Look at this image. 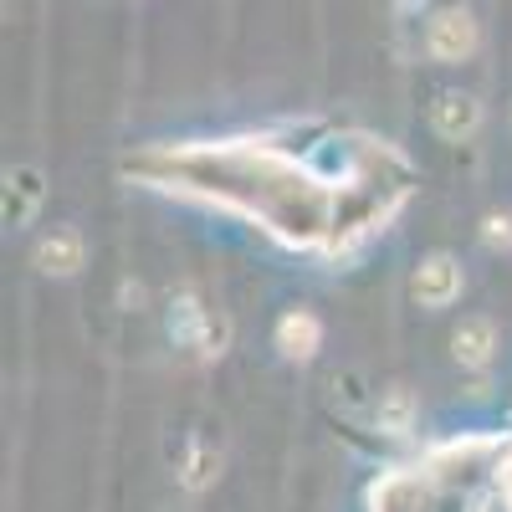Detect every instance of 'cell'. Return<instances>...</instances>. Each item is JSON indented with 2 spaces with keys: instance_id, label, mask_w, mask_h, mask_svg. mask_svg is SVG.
Segmentation results:
<instances>
[{
  "instance_id": "obj_10",
  "label": "cell",
  "mask_w": 512,
  "mask_h": 512,
  "mask_svg": "<svg viewBox=\"0 0 512 512\" xmlns=\"http://www.w3.org/2000/svg\"><path fill=\"white\" fill-rule=\"evenodd\" d=\"M216 472H221V456L210 451V446H190V456H185V472H180V482H185L190 492H200V487H210V482H216Z\"/></svg>"
},
{
  "instance_id": "obj_2",
  "label": "cell",
  "mask_w": 512,
  "mask_h": 512,
  "mask_svg": "<svg viewBox=\"0 0 512 512\" xmlns=\"http://www.w3.org/2000/svg\"><path fill=\"white\" fill-rule=\"evenodd\" d=\"M466 287V272L451 251H431V256H420V267L410 272V292H415V303L420 308H451L456 297Z\"/></svg>"
},
{
  "instance_id": "obj_11",
  "label": "cell",
  "mask_w": 512,
  "mask_h": 512,
  "mask_svg": "<svg viewBox=\"0 0 512 512\" xmlns=\"http://www.w3.org/2000/svg\"><path fill=\"white\" fill-rule=\"evenodd\" d=\"M482 241L492 251H512V210H492V216L482 221Z\"/></svg>"
},
{
  "instance_id": "obj_3",
  "label": "cell",
  "mask_w": 512,
  "mask_h": 512,
  "mask_svg": "<svg viewBox=\"0 0 512 512\" xmlns=\"http://www.w3.org/2000/svg\"><path fill=\"white\" fill-rule=\"evenodd\" d=\"M425 52H431L436 62H466L477 52V21L466 11H456V6L436 11L431 21H425Z\"/></svg>"
},
{
  "instance_id": "obj_5",
  "label": "cell",
  "mask_w": 512,
  "mask_h": 512,
  "mask_svg": "<svg viewBox=\"0 0 512 512\" xmlns=\"http://www.w3.org/2000/svg\"><path fill=\"white\" fill-rule=\"evenodd\" d=\"M272 344H277V354L282 359H313L318 354V344H323V323H318V313H308V308H287L282 318H277V328H272Z\"/></svg>"
},
{
  "instance_id": "obj_7",
  "label": "cell",
  "mask_w": 512,
  "mask_h": 512,
  "mask_svg": "<svg viewBox=\"0 0 512 512\" xmlns=\"http://www.w3.org/2000/svg\"><path fill=\"white\" fill-rule=\"evenodd\" d=\"M82 256H88V246H82V236L72 226H52L36 241V267L47 277H72L82 267Z\"/></svg>"
},
{
  "instance_id": "obj_4",
  "label": "cell",
  "mask_w": 512,
  "mask_h": 512,
  "mask_svg": "<svg viewBox=\"0 0 512 512\" xmlns=\"http://www.w3.org/2000/svg\"><path fill=\"white\" fill-rule=\"evenodd\" d=\"M431 128H436L446 144H466L482 128V103L472 93H441L431 103Z\"/></svg>"
},
{
  "instance_id": "obj_8",
  "label": "cell",
  "mask_w": 512,
  "mask_h": 512,
  "mask_svg": "<svg viewBox=\"0 0 512 512\" xmlns=\"http://www.w3.org/2000/svg\"><path fill=\"white\" fill-rule=\"evenodd\" d=\"M415 425H420V405H415V395H410V390H400V384L379 390V400H374V431H379V436L405 441V436L415 431Z\"/></svg>"
},
{
  "instance_id": "obj_9",
  "label": "cell",
  "mask_w": 512,
  "mask_h": 512,
  "mask_svg": "<svg viewBox=\"0 0 512 512\" xmlns=\"http://www.w3.org/2000/svg\"><path fill=\"white\" fill-rule=\"evenodd\" d=\"M41 175L31 164H21V169H11L6 175V226H31L36 221V210H41Z\"/></svg>"
},
{
  "instance_id": "obj_6",
  "label": "cell",
  "mask_w": 512,
  "mask_h": 512,
  "mask_svg": "<svg viewBox=\"0 0 512 512\" xmlns=\"http://www.w3.org/2000/svg\"><path fill=\"white\" fill-rule=\"evenodd\" d=\"M451 359L461 369H487L497 359V323L492 318H461L451 328Z\"/></svg>"
},
{
  "instance_id": "obj_1",
  "label": "cell",
  "mask_w": 512,
  "mask_h": 512,
  "mask_svg": "<svg viewBox=\"0 0 512 512\" xmlns=\"http://www.w3.org/2000/svg\"><path fill=\"white\" fill-rule=\"evenodd\" d=\"M169 338H175L180 349H195L200 359H216L221 344H226V323L210 313L195 292H180L175 303H169Z\"/></svg>"
}]
</instances>
